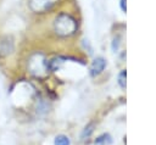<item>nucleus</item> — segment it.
Segmentation results:
<instances>
[{"mask_svg":"<svg viewBox=\"0 0 156 145\" xmlns=\"http://www.w3.org/2000/svg\"><path fill=\"white\" fill-rule=\"evenodd\" d=\"M13 51V41L10 37L0 35V56L5 57L12 54Z\"/></svg>","mask_w":156,"mask_h":145,"instance_id":"20e7f679","label":"nucleus"},{"mask_svg":"<svg viewBox=\"0 0 156 145\" xmlns=\"http://www.w3.org/2000/svg\"><path fill=\"white\" fill-rule=\"evenodd\" d=\"M69 144H71V141H69L68 136H66V135L61 134L55 138V145H69Z\"/></svg>","mask_w":156,"mask_h":145,"instance_id":"0eeeda50","label":"nucleus"},{"mask_svg":"<svg viewBox=\"0 0 156 145\" xmlns=\"http://www.w3.org/2000/svg\"><path fill=\"white\" fill-rule=\"evenodd\" d=\"M57 0H28V5L34 12H44L51 9Z\"/></svg>","mask_w":156,"mask_h":145,"instance_id":"7ed1b4c3","label":"nucleus"},{"mask_svg":"<svg viewBox=\"0 0 156 145\" xmlns=\"http://www.w3.org/2000/svg\"><path fill=\"white\" fill-rule=\"evenodd\" d=\"M121 9L126 12V0H121Z\"/></svg>","mask_w":156,"mask_h":145,"instance_id":"9d476101","label":"nucleus"},{"mask_svg":"<svg viewBox=\"0 0 156 145\" xmlns=\"http://www.w3.org/2000/svg\"><path fill=\"white\" fill-rule=\"evenodd\" d=\"M111 143H112V139H111V136L108 134H102V135L98 136L95 139V141H94L95 145H108Z\"/></svg>","mask_w":156,"mask_h":145,"instance_id":"423d86ee","label":"nucleus"},{"mask_svg":"<svg viewBox=\"0 0 156 145\" xmlns=\"http://www.w3.org/2000/svg\"><path fill=\"white\" fill-rule=\"evenodd\" d=\"M54 28L57 35L68 37V35H72L77 30V22L71 15L60 13L55 19Z\"/></svg>","mask_w":156,"mask_h":145,"instance_id":"f257e3e1","label":"nucleus"},{"mask_svg":"<svg viewBox=\"0 0 156 145\" xmlns=\"http://www.w3.org/2000/svg\"><path fill=\"white\" fill-rule=\"evenodd\" d=\"M118 84H119L122 88L126 87V71H122V72L119 73V76H118Z\"/></svg>","mask_w":156,"mask_h":145,"instance_id":"1a4fd4ad","label":"nucleus"},{"mask_svg":"<svg viewBox=\"0 0 156 145\" xmlns=\"http://www.w3.org/2000/svg\"><path fill=\"white\" fill-rule=\"evenodd\" d=\"M93 128H94V124H93V123H90V124H89V126H87V127H85V128H84V130H83V132H82V135H80V136H82V139H83V140H84V139H87V138H89V136H90V134H91V133H93V130H94V129H93Z\"/></svg>","mask_w":156,"mask_h":145,"instance_id":"6e6552de","label":"nucleus"},{"mask_svg":"<svg viewBox=\"0 0 156 145\" xmlns=\"http://www.w3.org/2000/svg\"><path fill=\"white\" fill-rule=\"evenodd\" d=\"M105 66H106L105 58H102V57H96V58H94V61H93L91 65H90V74H91V76H98V74H100V73L104 71Z\"/></svg>","mask_w":156,"mask_h":145,"instance_id":"39448f33","label":"nucleus"},{"mask_svg":"<svg viewBox=\"0 0 156 145\" xmlns=\"http://www.w3.org/2000/svg\"><path fill=\"white\" fill-rule=\"evenodd\" d=\"M29 69L33 74L39 76L40 72H46L48 69V61L44 58L41 54H35L29 58Z\"/></svg>","mask_w":156,"mask_h":145,"instance_id":"f03ea898","label":"nucleus"}]
</instances>
